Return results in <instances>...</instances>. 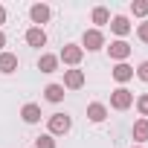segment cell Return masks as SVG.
Wrapping results in <instances>:
<instances>
[{"label":"cell","mask_w":148,"mask_h":148,"mask_svg":"<svg viewBox=\"0 0 148 148\" xmlns=\"http://www.w3.org/2000/svg\"><path fill=\"white\" fill-rule=\"evenodd\" d=\"M131 105H134V93H131V90L119 87V90L110 93V108H113V110H128Z\"/></svg>","instance_id":"obj_1"},{"label":"cell","mask_w":148,"mask_h":148,"mask_svg":"<svg viewBox=\"0 0 148 148\" xmlns=\"http://www.w3.org/2000/svg\"><path fill=\"white\" fill-rule=\"evenodd\" d=\"M70 116L67 113H52L49 116V136H55V134H67L70 131Z\"/></svg>","instance_id":"obj_2"},{"label":"cell","mask_w":148,"mask_h":148,"mask_svg":"<svg viewBox=\"0 0 148 148\" xmlns=\"http://www.w3.org/2000/svg\"><path fill=\"white\" fill-rule=\"evenodd\" d=\"M82 55H84V49H82V47H76V44H67V47L61 49L58 61H64V64H70V67H76V64L82 61Z\"/></svg>","instance_id":"obj_3"},{"label":"cell","mask_w":148,"mask_h":148,"mask_svg":"<svg viewBox=\"0 0 148 148\" xmlns=\"http://www.w3.org/2000/svg\"><path fill=\"white\" fill-rule=\"evenodd\" d=\"M105 47V38H102V32L99 29H87L84 32V38H82V49H102Z\"/></svg>","instance_id":"obj_4"},{"label":"cell","mask_w":148,"mask_h":148,"mask_svg":"<svg viewBox=\"0 0 148 148\" xmlns=\"http://www.w3.org/2000/svg\"><path fill=\"white\" fill-rule=\"evenodd\" d=\"M64 87H70V90L84 87V73H82V70H67V73H64Z\"/></svg>","instance_id":"obj_5"},{"label":"cell","mask_w":148,"mask_h":148,"mask_svg":"<svg viewBox=\"0 0 148 148\" xmlns=\"http://www.w3.org/2000/svg\"><path fill=\"white\" fill-rule=\"evenodd\" d=\"M108 52H110V58H113V61H119V64H122V61L131 55V47H128L125 41H113V44L108 47Z\"/></svg>","instance_id":"obj_6"},{"label":"cell","mask_w":148,"mask_h":148,"mask_svg":"<svg viewBox=\"0 0 148 148\" xmlns=\"http://www.w3.org/2000/svg\"><path fill=\"white\" fill-rule=\"evenodd\" d=\"M29 18H32V23H47L49 21V6L47 3H35L29 9Z\"/></svg>","instance_id":"obj_7"},{"label":"cell","mask_w":148,"mask_h":148,"mask_svg":"<svg viewBox=\"0 0 148 148\" xmlns=\"http://www.w3.org/2000/svg\"><path fill=\"white\" fill-rule=\"evenodd\" d=\"M26 44H29V47H44V44H47V32H44L41 26H32V29L26 32Z\"/></svg>","instance_id":"obj_8"},{"label":"cell","mask_w":148,"mask_h":148,"mask_svg":"<svg viewBox=\"0 0 148 148\" xmlns=\"http://www.w3.org/2000/svg\"><path fill=\"white\" fill-rule=\"evenodd\" d=\"M113 79H116L119 84L131 82V79H134V67H128L125 61H122V64H116V67H113Z\"/></svg>","instance_id":"obj_9"},{"label":"cell","mask_w":148,"mask_h":148,"mask_svg":"<svg viewBox=\"0 0 148 148\" xmlns=\"http://www.w3.org/2000/svg\"><path fill=\"white\" fill-rule=\"evenodd\" d=\"M21 116H23V122H29V125H35V122H41V108L38 105H23V110H21Z\"/></svg>","instance_id":"obj_10"},{"label":"cell","mask_w":148,"mask_h":148,"mask_svg":"<svg viewBox=\"0 0 148 148\" xmlns=\"http://www.w3.org/2000/svg\"><path fill=\"white\" fill-rule=\"evenodd\" d=\"M15 70H18V55L0 52V73H15Z\"/></svg>","instance_id":"obj_11"},{"label":"cell","mask_w":148,"mask_h":148,"mask_svg":"<svg viewBox=\"0 0 148 148\" xmlns=\"http://www.w3.org/2000/svg\"><path fill=\"white\" fill-rule=\"evenodd\" d=\"M110 29H113L116 35H128V32H131V23H128L125 15H116V18L110 21Z\"/></svg>","instance_id":"obj_12"},{"label":"cell","mask_w":148,"mask_h":148,"mask_svg":"<svg viewBox=\"0 0 148 148\" xmlns=\"http://www.w3.org/2000/svg\"><path fill=\"white\" fill-rule=\"evenodd\" d=\"M55 67H58V55H41L38 58V70L41 73H55Z\"/></svg>","instance_id":"obj_13"},{"label":"cell","mask_w":148,"mask_h":148,"mask_svg":"<svg viewBox=\"0 0 148 148\" xmlns=\"http://www.w3.org/2000/svg\"><path fill=\"white\" fill-rule=\"evenodd\" d=\"M105 116H108V108H105V105H99V102H93V105L87 108V119H90V122H102Z\"/></svg>","instance_id":"obj_14"},{"label":"cell","mask_w":148,"mask_h":148,"mask_svg":"<svg viewBox=\"0 0 148 148\" xmlns=\"http://www.w3.org/2000/svg\"><path fill=\"white\" fill-rule=\"evenodd\" d=\"M44 96H47V102H61L64 99V84H47Z\"/></svg>","instance_id":"obj_15"},{"label":"cell","mask_w":148,"mask_h":148,"mask_svg":"<svg viewBox=\"0 0 148 148\" xmlns=\"http://www.w3.org/2000/svg\"><path fill=\"white\" fill-rule=\"evenodd\" d=\"M134 139H136V142H145V139H148V119H139V122L134 125Z\"/></svg>","instance_id":"obj_16"},{"label":"cell","mask_w":148,"mask_h":148,"mask_svg":"<svg viewBox=\"0 0 148 148\" xmlns=\"http://www.w3.org/2000/svg\"><path fill=\"white\" fill-rule=\"evenodd\" d=\"M108 21H110V12H108L105 6H96V9H93V23H96V26H105Z\"/></svg>","instance_id":"obj_17"},{"label":"cell","mask_w":148,"mask_h":148,"mask_svg":"<svg viewBox=\"0 0 148 148\" xmlns=\"http://www.w3.org/2000/svg\"><path fill=\"white\" fill-rule=\"evenodd\" d=\"M131 12H134L136 18H145V15H148V3H145V0H136V3H131Z\"/></svg>","instance_id":"obj_18"},{"label":"cell","mask_w":148,"mask_h":148,"mask_svg":"<svg viewBox=\"0 0 148 148\" xmlns=\"http://www.w3.org/2000/svg\"><path fill=\"white\" fill-rule=\"evenodd\" d=\"M35 148H55V139H52L49 134H44V136L35 139Z\"/></svg>","instance_id":"obj_19"},{"label":"cell","mask_w":148,"mask_h":148,"mask_svg":"<svg viewBox=\"0 0 148 148\" xmlns=\"http://www.w3.org/2000/svg\"><path fill=\"white\" fill-rule=\"evenodd\" d=\"M136 110H139V113H142V116H148V93H145V96H139V99H136Z\"/></svg>","instance_id":"obj_20"},{"label":"cell","mask_w":148,"mask_h":148,"mask_svg":"<svg viewBox=\"0 0 148 148\" xmlns=\"http://www.w3.org/2000/svg\"><path fill=\"white\" fill-rule=\"evenodd\" d=\"M136 76H139L142 82H148V61H142V64L136 67Z\"/></svg>","instance_id":"obj_21"},{"label":"cell","mask_w":148,"mask_h":148,"mask_svg":"<svg viewBox=\"0 0 148 148\" xmlns=\"http://www.w3.org/2000/svg\"><path fill=\"white\" fill-rule=\"evenodd\" d=\"M136 35H139V41H145V44H148V23H139Z\"/></svg>","instance_id":"obj_22"},{"label":"cell","mask_w":148,"mask_h":148,"mask_svg":"<svg viewBox=\"0 0 148 148\" xmlns=\"http://www.w3.org/2000/svg\"><path fill=\"white\" fill-rule=\"evenodd\" d=\"M3 47H6V35H3V32H0V49H3Z\"/></svg>","instance_id":"obj_23"},{"label":"cell","mask_w":148,"mask_h":148,"mask_svg":"<svg viewBox=\"0 0 148 148\" xmlns=\"http://www.w3.org/2000/svg\"><path fill=\"white\" fill-rule=\"evenodd\" d=\"M3 21H6V9H3V6H0V23H3Z\"/></svg>","instance_id":"obj_24"},{"label":"cell","mask_w":148,"mask_h":148,"mask_svg":"<svg viewBox=\"0 0 148 148\" xmlns=\"http://www.w3.org/2000/svg\"><path fill=\"white\" fill-rule=\"evenodd\" d=\"M136 148H139V145H136Z\"/></svg>","instance_id":"obj_25"}]
</instances>
